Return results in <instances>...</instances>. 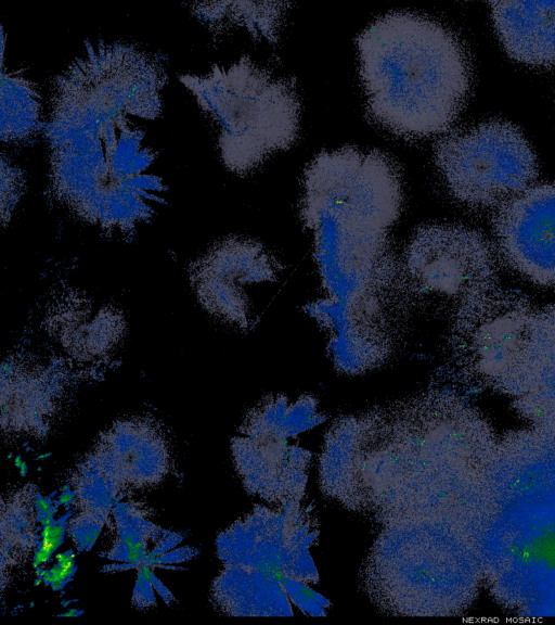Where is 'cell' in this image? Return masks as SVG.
Returning <instances> with one entry per match:
<instances>
[{"label": "cell", "instance_id": "obj_13", "mask_svg": "<svg viewBox=\"0 0 555 625\" xmlns=\"http://www.w3.org/2000/svg\"><path fill=\"white\" fill-rule=\"evenodd\" d=\"M225 585L233 614L291 616V600L278 573L258 567L230 564Z\"/></svg>", "mask_w": 555, "mask_h": 625}, {"label": "cell", "instance_id": "obj_10", "mask_svg": "<svg viewBox=\"0 0 555 625\" xmlns=\"http://www.w3.org/2000/svg\"><path fill=\"white\" fill-rule=\"evenodd\" d=\"M44 326L63 350L79 362H98L112 356L126 332V320L119 308L96 303L73 289L61 291L52 298Z\"/></svg>", "mask_w": 555, "mask_h": 625}, {"label": "cell", "instance_id": "obj_23", "mask_svg": "<svg viewBox=\"0 0 555 625\" xmlns=\"http://www.w3.org/2000/svg\"><path fill=\"white\" fill-rule=\"evenodd\" d=\"M22 462H23V461L21 460V456H17V457L15 458L14 464H15V467L20 468L21 464H22Z\"/></svg>", "mask_w": 555, "mask_h": 625}, {"label": "cell", "instance_id": "obj_3", "mask_svg": "<svg viewBox=\"0 0 555 625\" xmlns=\"http://www.w3.org/2000/svg\"><path fill=\"white\" fill-rule=\"evenodd\" d=\"M178 78L215 127L220 158L231 173L246 175L296 140L300 103L295 86L249 56Z\"/></svg>", "mask_w": 555, "mask_h": 625}, {"label": "cell", "instance_id": "obj_22", "mask_svg": "<svg viewBox=\"0 0 555 625\" xmlns=\"http://www.w3.org/2000/svg\"><path fill=\"white\" fill-rule=\"evenodd\" d=\"M27 472V464L25 461L22 462L21 467H20V474L22 476L26 475Z\"/></svg>", "mask_w": 555, "mask_h": 625}, {"label": "cell", "instance_id": "obj_19", "mask_svg": "<svg viewBox=\"0 0 555 625\" xmlns=\"http://www.w3.org/2000/svg\"><path fill=\"white\" fill-rule=\"evenodd\" d=\"M35 506L37 511H47L51 508V501L48 498L38 497Z\"/></svg>", "mask_w": 555, "mask_h": 625}, {"label": "cell", "instance_id": "obj_24", "mask_svg": "<svg viewBox=\"0 0 555 625\" xmlns=\"http://www.w3.org/2000/svg\"><path fill=\"white\" fill-rule=\"evenodd\" d=\"M552 608H554V609H555V603L552 605ZM554 614H555V611H554Z\"/></svg>", "mask_w": 555, "mask_h": 625}, {"label": "cell", "instance_id": "obj_9", "mask_svg": "<svg viewBox=\"0 0 555 625\" xmlns=\"http://www.w3.org/2000/svg\"><path fill=\"white\" fill-rule=\"evenodd\" d=\"M504 260L525 278L555 284V186L528 188L501 204L493 219Z\"/></svg>", "mask_w": 555, "mask_h": 625}, {"label": "cell", "instance_id": "obj_21", "mask_svg": "<svg viewBox=\"0 0 555 625\" xmlns=\"http://www.w3.org/2000/svg\"><path fill=\"white\" fill-rule=\"evenodd\" d=\"M81 613H82V611H81V612H78L76 609H73V610L64 613L63 616H77V615H79V614H81Z\"/></svg>", "mask_w": 555, "mask_h": 625}, {"label": "cell", "instance_id": "obj_18", "mask_svg": "<svg viewBox=\"0 0 555 625\" xmlns=\"http://www.w3.org/2000/svg\"><path fill=\"white\" fill-rule=\"evenodd\" d=\"M283 587L292 602L298 609L311 616H323L330 607V601L320 594L313 591L304 583L287 576H281Z\"/></svg>", "mask_w": 555, "mask_h": 625}, {"label": "cell", "instance_id": "obj_20", "mask_svg": "<svg viewBox=\"0 0 555 625\" xmlns=\"http://www.w3.org/2000/svg\"><path fill=\"white\" fill-rule=\"evenodd\" d=\"M74 498H75V494H74V493L66 492V493H63V494L60 496L59 502H60V503H63V505H67V503H69V502H72V501L74 500Z\"/></svg>", "mask_w": 555, "mask_h": 625}, {"label": "cell", "instance_id": "obj_16", "mask_svg": "<svg viewBox=\"0 0 555 625\" xmlns=\"http://www.w3.org/2000/svg\"><path fill=\"white\" fill-rule=\"evenodd\" d=\"M508 556L520 572L555 583V515L529 523L512 541Z\"/></svg>", "mask_w": 555, "mask_h": 625}, {"label": "cell", "instance_id": "obj_12", "mask_svg": "<svg viewBox=\"0 0 555 625\" xmlns=\"http://www.w3.org/2000/svg\"><path fill=\"white\" fill-rule=\"evenodd\" d=\"M491 11L498 36L513 59L555 65V1H495Z\"/></svg>", "mask_w": 555, "mask_h": 625}, {"label": "cell", "instance_id": "obj_7", "mask_svg": "<svg viewBox=\"0 0 555 625\" xmlns=\"http://www.w3.org/2000/svg\"><path fill=\"white\" fill-rule=\"evenodd\" d=\"M280 265L258 242L231 237L214 244L189 269L201 305L217 319L245 329L250 323L248 290L273 281Z\"/></svg>", "mask_w": 555, "mask_h": 625}, {"label": "cell", "instance_id": "obj_11", "mask_svg": "<svg viewBox=\"0 0 555 625\" xmlns=\"http://www.w3.org/2000/svg\"><path fill=\"white\" fill-rule=\"evenodd\" d=\"M61 381L54 367L36 358H7L1 368L3 426L43 431L60 397Z\"/></svg>", "mask_w": 555, "mask_h": 625}, {"label": "cell", "instance_id": "obj_8", "mask_svg": "<svg viewBox=\"0 0 555 625\" xmlns=\"http://www.w3.org/2000/svg\"><path fill=\"white\" fill-rule=\"evenodd\" d=\"M490 250L476 231L449 225L420 227L403 256L402 276L415 295L455 296L470 269L487 266Z\"/></svg>", "mask_w": 555, "mask_h": 625}, {"label": "cell", "instance_id": "obj_4", "mask_svg": "<svg viewBox=\"0 0 555 625\" xmlns=\"http://www.w3.org/2000/svg\"><path fill=\"white\" fill-rule=\"evenodd\" d=\"M434 158L453 197L473 208L500 206L530 188L538 175L529 142L516 126L502 120L440 138Z\"/></svg>", "mask_w": 555, "mask_h": 625}, {"label": "cell", "instance_id": "obj_2", "mask_svg": "<svg viewBox=\"0 0 555 625\" xmlns=\"http://www.w3.org/2000/svg\"><path fill=\"white\" fill-rule=\"evenodd\" d=\"M357 46L367 112L377 124L421 139L454 123L468 94L470 65L450 28L416 13L390 12L366 26Z\"/></svg>", "mask_w": 555, "mask_h": 625}, {"label": "cell", "instance_id": "obj_15", "mask_svg": "<svg viewBox=\"0 0 555 625\" xmlns=\"http://www.w3.org/2000/svg\"><path fill=\"white\" fill-rule=\"evenodd\" d=\"M41 122V94L25 68L1 71V140L23 144L33 140Z\"/></svg>", "mask_w": 555, "mask_h": 625}, {"label": "cell", "instance_id": "obj_5", "mask_svg": "<svg viewBox=\"0 0 555 625\" xmlns=\"http://www.w3.org/2000/svg\"><path fill=\"white\" fill-rule=\"evenodd\" d=\"M282 395L258 403L246 416L233 442L245 487L276 508L299 506L306 493L311 452L289 445L297 433Z\"/></svg>", "mask_w": 555, "mask_h": 625}, {"label": "cell", "instance_id": "obj_6", "mask_svg": "<svg viewBox=\"0 0 555 625\" xmlns=\"http://www.w3.org/2000/svg\"><path fill=\"white\" fill-rule=\"evenodd\" d=\"M318 522L301 505L273 509L257 506L222 538L230 564L262 569L304 583H317L318 571L309 553Z\"/></svg>", "mask_w": 555, "mask_h": 625}, {"label": "cell", "instance_id": "obj_14", "mask_svg": "<svg viewBox=\"0 0 555 625\" xmlns=\"http://www.w3.org/2000/svg\"><path fill=\"white\" fill-rule=\"evenodd\" d=\"M282 2L205 1L189 4L191 13L216 37L245 28L254 37L274 40L285 5Z\"/></svg>", "mask_w": 555, "mask_h": 625}, {"label": "cell", "instance_id": "obj_1", "mask_svg": "<svg viewBox=\"0 0 555 625\" xmlns=\"http://www.w3.org/2000/svg\"><path fill=\"white\" fill-rule=\"evenodd\" d=\"M167 72L138 44L87 40L51 81L42 132L50 199L78 220L133 237L165 204L167 187L151 171L157 153L131 117L156 119Z\"/></svg>", "mask_w": 555, "mask_h": 625}, {"label": "cell", "instance_id": "obj_17", "mask_svg": "<svg viewBox=\"0 0 555 625\" xmlns=\"http://www.w3.org/2000/svg\"><path fill=\"white\" fill-rule=\"evenodd\" d=\"M25 176L17 166L1 156V222L5 227L24 193Z\"/></svg>", "mask_w": 555, "mask_h": 625}]
</instances>
